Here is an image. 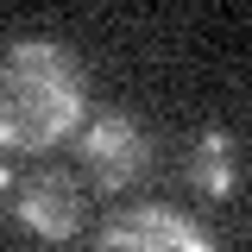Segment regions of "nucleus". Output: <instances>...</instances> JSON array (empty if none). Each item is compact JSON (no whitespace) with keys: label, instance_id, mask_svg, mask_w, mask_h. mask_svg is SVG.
<instances>
[{"label":"nucleus","instance_id":"nucleus-6","mask_svg":"<svg viewBox=\"0 0 252 252\" xmlns=\"http://www.w3.org/2000/svg\"><path fill=\"white\" fill-rule=\"evenodd\" d=\"M0 189H6V164H0Z\"/></svg>","mask_w":252,"mask_h":252},{"label":"nucleus","instance_id":"nucleus-4","mask_svg":"<svg viewBox=\"0 0 252 252\" xmlns=\"http://www.w3.org/2000/svg\"><path fill=\"white\" fill-rule=\"evenodd\" d=\"M82 215H89V202H82V189H76L69 170H38V177H26V189H19V227H32L38 240H51V246L76 240Z\"/></svg>","mask_w":252,"mask_h":252},{"label":"nucleus","instance_id":"nucleus-1","mask_svg":"<svg viewBox=\"0 0 252 252\" xmlns=\"http://www.w3.org/2000/svg\"><path fill=\"white\" fill-rule=\"evenodd\" d=\"M89 114V76L57 38H19L0 57V145L51 152Z\"/></svg>","mask_w":252,"mask_h":252},{"label":"nucleus","instance_id":"nucleus-2","mask_svg":"<svg viewBox=\"0 0 252 252\" xmlns=\"http://www.w3.org/2000/svg\"><path fill=\"white\" fill-rule=\"evenodd\" d=\"M76 158L89 164V177L107 189V195H120V189H132L152 170V132L132 120V114H101V120L82 126Z\"/></svg>","mask_w":252,"mask_h":252},{"label":"nucleus","instance_id":"nucleus-5","mask_svg":"<svg viewBox=\"0 0 252 252\" xmlns=\"http://www.w3.org/2000/svg\"><path fill=\"white\" fill-rule=\"evenodd\" d=\"M189 183L202 189V195H233L240 189V145H233V132H202L195 139V152H189Z\"/></svg>","mask_w":252,"mask_h":252},{"label":"nucleus","instance_id":"nucleus-3","mask_svg":"<svg viewBox=\"0 0 252 252\" xmlns=\"http://www.w3.org/2000/svg\"><path fill=\"white\" fill-rule=\"evenodd\" d=\"M94 252H215V240L202 233V220L145 202V208H120L107 220Z\"/></svg>","mask_w":252,"mask_h":252}]
</instances>
